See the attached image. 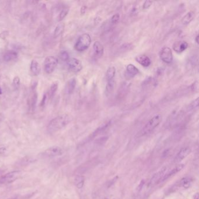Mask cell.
I'll use <instances>...</instances> for the list:
<instances>
[{"instance_id": "1", "label": "cell", "mask_w": 199, "mask_h": 199, "mask_svg": "<svg viewBox=\"0 0 199 199\" xmlns=\"http://www.w3.org/2000/svg\"><path fill=\"white\" fill-rule=\"evenodd\" d=\"M72 120L71 117L68 114H63L52 119L47 126V131L53 134L66 127Z\"/></svg>"}, {"instance_id": "2", "label": "cell", "mask_w": 199, "mask_h": 199, "mask_svg": "<svg viewBox=\"0 0 199 199\" xmlns=\"http://www.w3.org/2000/svg\"><path fill=\"white\" fill-rule=\"evenodd\" d=\"M162 121V116L160 114H156L151 118L141 131L142 136H146L152 132L159 125Z\"/></svg>"}, {"instance_id": "3", "label": "cell", "mask_w": 199, "mask_h": 199, "mask_svg": "<svg viewBox=\"0 0 199 199\" xmlns=\"http://www.w3.org/2000/svg\"><path fill=\"white\" fill-rule=\"evenodd\" d=\"M91 43V37L88 34H84L78 37L74 48L78 52H82L87 50Z\"/></svg>"}, {"instance_id": "4", "label": "cell", "mask_w": 199, "mask_h": 199, "mask_svg": "<svg viewBox=\"0 0 199 199\" xmlns=\"http://www.w3.org/2000/svg\"><path fill=\"white\" fill-rule=\"evenodd\" d=\"M22 173L19 171H14L6 173L0 177L1 185H8L16 181L20 178Z\"/></svg>"}, {"instance_id": "5", "label": "cell", "mask_w": 199, "mask_h": 199, "mask_svg": "<svg viewBox=\"0 0 199 199\" xmlns=\"http://www.w3.org/2000/svg\"><path fill=\"white\" fill-rule=\"evenodd\" d=\"M58 64V60L53 56H49L46 58L44 62V69L47 74H52Z\"/></svg>"}, {"instance_id": "6", "label": "cell", "mask_w": 199, "mask_h": 199, "mask_svg": "<svg viewBox=\"0 0 199 199\" xmlns=\"http://www.w3.org/2000/svg\"><path fill=\"white\" fill-rule=\"evenodd\" d=\"M159 57L161 60L165 63H171L173 59L172 50L169 47H164L159 52Z\"/></svg>"}, {"instance_id": "7", "label": "cell", "mask_w": 199, "mask_h": 199, "mask_svg": "<svg viewBox=\"0 0 199 199\" xmlns=\"http://www.w3.org/2000/svg\"><path fill=\"white\" fill-rule=\"evenodd\" d=\"M64 153V151L59 146H53L46 149L43 153V155L47 158H54L61 156Z\"/></svg>"}, {"instance_id": "8", "label": "cell", "mask_w": 199, "mask_h": 199, "mask_svg": "<svg viewBox=\"0 0 199 199\" xmlns=\"http://www.w3.org/2000/svg\"><path fill=\"white\" fill-rule=\"evenodd\" d=\"M69 69L73 72H78L82 69L81 61L76 58H69L67 61Z\"/></svg>"}, {"instance_id": "9", "label": "cell", "mask_w": 199, "mask_h": 199, "mask_svg": "<svg viewBox=\"0 0 199 199\" xmlns=\"http://www.w3.org/2000/svg\"><path fill=\"white\" fill-rule=\"evenodd\" d=\"M194 179L191 177H185L180 179L175 185L176 188L179 189H189L193 185Z\"/></svg>"}, {"instance_id": "10", "label": "cell", "mask_w": 199, "mask_h": 199, "mask_svg": "<svg viewBox=\"0 0 199 199\" xmlns=\"http://www.w3.org/2000/svg\"><path fill=\"white\" fill-rule=\"evenodd\" d=\"M184 166H185L183 164H178L176 166L173 167V168H172L171 169L168 170V169H167L166 172L165 173L164 175L161 180V182L166 181L171 177L173 176V175H175V174L181 171L183 169Z\"/></svg>"}, {"instance_id": "11", "label": "cell", "mask_w": 199, "mask_h": 199, "mask_svg": "<svg viewBox=\"0 0 199 199\" xmlns=\"http://www.w3.org/2000/svg\"><path fill=\"white\" fill-rule=\"evenodd\" d=\"M191 152V149L190 148L188 147L182 148L175 156L174 159V162L176 163L181 162L182 160H183L189 156Z\"/></svg>"}, {"instance_id": "12", "label": "cell", "mask_w": 199, "mask_h": 199, "mask_svg": "<svg viewBox=\"0 0 199 199\" xmlns=\"http://www.w3.org/2000/svg\"><path fill=\"white\" fill-rule=\"evenodd\" d=\"M166 170H167V168L165 167L161 170H160L159 172L154 174L153 175V176L152 177L151 179L150 180V182L149 183V185L152 186L154 185H156V184H158V183L161 182V180L164 175L165 173L166 172Z\"/></svg>"}, {"instance_id": "13", "label": "cell", "mask_w": 199, "mask_h": 199, "mask_svg": "<svg viewBox=\"0 0 199 199\" xmlns=\"http://www.w3.org/2000/svg\"><path fill=\"white\" fill-rule=\"evenodd\" d=\"M139 70L135 66L132 64H129L126 67V77L127 79L134 78L137 74H138Z\"/></svg>"}, {"instance_id": "14", "label": "cell", "mask_w": 199, "mask_h": 199, "mask_svg": "<svg viewBox=\"0 0 199 199\" xmlns=\"http://www.w3.org/2000/svg\"><path fill=\"white\" fill-rule=\"evenodd\" d=\"M93 49L94 55L96 58L99 59L102 57L104 53V47L102 44L99 41H96L93 44Z\"/></svg>"}, {"instance_id": "15", "label": "cell", "mask_w": 199, "mask_h": 199, "mask_svg": "<svg viewBox=\"0 0 199 199\" xmlns=\"http://www.w3.org/2000/svg\"><path fill=\"white\" fill-rule=\"evenodd\" d=\"M188 46L189 44L186 41H178L173 44V49L178 53H181L188 49Z\"/></svg>"}, {"instance_id": "16", "label": "cell", "mask_w": 199, "mask_h": 199, "mask_svg": "<svg viewBox=\"0 0 199 199\" xmlns=\"http://www.w3.org/2000/svg\"><path fill=\"white\" fill-rule=\"evenodd\" d=\"M136 61L144 67H148L151 64V60L146 55H139L136 57Z\"/></svg>"}, {"instance_id": "17", "label": "cell", "mask_w": 199, "mask_h": 199, "mask_svg": "<svg viewBox=\"0 0 199 199\" xmlns=\"http://www.w3.org/2000/svg\"><path fill=\"white\" fill-rule=\"evenodd\" d=\"M30 69L32 72V74L35 75L37 76L40 72V66L39 63L35 60H33L31 61L30 66Z\"/></svg>"}, {"instance_id": "18", "label": "cell", "mask_w": 199, "mask_h": 199, "mask_svg": "<svg viewBox=\"0 0 199 199\" xmlns=\"http://www.w3.org/2000/svg\"><path fill=\"white\" fill-rule=\"evenodd\" d=\"M77 81L75 78H71L66 85V92L67 94H72L76 87Z\"/></svg>"}, {"instance_id": "19", "label": "cell", "mask_w": 199, "mask_h": 199, "mask_svg": "<svg viewBox=\"0 0 199 199\" xmlns=\"http://www.w3.org/2000/svg\"><path fill=\"white\" fill-rule=\"evenodd\" d=\"M18 57V53L15 51L11 50L8 51L5 53L3 56L4 60L6 62H9L10 61L14 60Z\"/></svg>"}, {"instance_id": "20", "label": "cell", "mask_w": 199, "mask_h": 199, "mask_svg": "<svg viewBox=\"0 0 199 199\" xmlns=\"http://www.w3.org/2000/svg\"><path fill=\"white\" fill-rule=\"evenodd\" d=\"M114 88V79L107 81V84L105 89V94L107 96L111 95Z\"/></svg>"}, {"instance_id": "21", "label": "cell", "mask_w": 199, "mask_h": 199, "mask_svg": "<svg viewBox=\"0 0 199 199\" xmlns=\"http://www.w3.org/2000/svg\"><path fill=\"white\" fill-rule=\"evenodd\" d=\"M64 28H65V25L64 23L61 22L54 29L53 37L54 38H57L62 35L64 31Z\"/></svg>"}, {"instance_id": "22", "label": "cell", "mask_w": 199, "mask_h": 199, "mask_svg": "<svg viewBox=\"0 0 199 199\" xmlns=\"http://www.w3.org/2000/svg\"><path fill=\"white\" fill-rule=\"evenodd\" d=\"M116 75V69L113 66L109 67L106 72V78L108 81L114 79Z\"/></svg>"}, {"instance_id": "23", "label": "cell", "mask_w": 199, "mask_h": 199, "mask_svg": "<svg viewBox=\"0 0 199 199\" xmlns=\"http://www.w3.org/2000/svg\"><path fill=\"white\" fill-rule=\"evenodd\" d=\"M194 17V12L191 11L189 12L182 18V23L184 25H188L193 21Z\"/></svg>"}, {"instance_id": "24", "label": "cell", "mask_w": 199, "mask_h": 199, "mask_svg": "<svg viewBox=\"0 0 199 199\" xmlns=\"http://www.w3.org/2000/svg\"><path fill=\"white\" fill-rule=\"evenodd\" d=\"M85 183V179L84 176H77L75 179V185L78 189H81L84 186Z\"/></svg>"}, {"instance_id": "25", "label": "cell", "mask_w": 199, "mask_h": 199, "mask_svg": "<svg viewBox=\"0 0 199 199\" xmlns=\"http://www.w3.org/2000/svg\"><path fill=\"white\" fill-rule=\"evenodd\" d=\"M57 89H58V84L57 82L53 83L50 88V89L49 91V96L50 98H52L54 96L56 91H57Z\"/></svg>"}, {"instance_id": "26", "label": "cell", "mask_w": 199, "mask_h": 199, "mask_svg": "<svg viewBox=\"0 0 199 199\" xmlns=\"http://www.w3.org/2000/svg\"><path fill=\"white\" fill-rule=\"evenodd\" d=\"M68 12H69V9H63L60 13L59 15V18H58V20L59 21H62L63 19H64L66 17L67 15L68 14Z\"/></svg>"}, {"instance_id": "27", "label": "cell", "mask_w": 199, "mask_h": 199, "mask_svg": "<svg viewBox=\"0 0 199 199\" xmlns=\"http://www.w3.org/2000/svg\"><path fill=\"white\" fill-rule=\"evenodd\" d=\"M133 48V45L131 43H125L120 46V49L122 52L130 50Z\"/></svg>"}, {"instance_id": "28", "label": "cell", "mask_w": 199, "mask_h": 199, "mask_svg": "<svg viewBox=\"0 0 199 199\" xmlns=\"http://www.w3.org/2000/svg\"><path fill=\"white\" fill-rule=\"evenodd\" d=\"M60 58L62 60L67 62L69 59V54L66 51H62L60 53Z\"/></svg>"}, {"instance_id": "29", "label": "cell", "mask_w": 199, "mask_h": 199, "mask_svg": "<svg viewBox=\"0 0 199 199\" xmlns=\"http://www.w3.org/2000/svg\"><path fill=\"white\" fill-rule=\"evenodd\" d=\"M37 95L36 93H35L34 95L32 96V98L31 100V106L33 110H34L37 103Z\"/></svg>"}, {"instance_id": "30", "label": "cell", "mask_w": 199, "mask_h": 199, "mask_svg": "<svg viewBox=\"0 0 199 199\" xmlns=\"http://www.w3.org/2000/svg\"><path fill=\"white\" fill-rule=\"evenodd\" d=\"M198 100H199V99H198V98H197L196 99L194 100L191 103V104L189 105V110H193L195 108L198 107Z\"/></svg>"}, {"instance_id": "31", "label": "cell", "mask_w": 199, "mask_h": 199, "mask_svg": "<svg viewBox=\"0 0 199 199\" xmlns=\"http://www.w3.org/2000/svg\"><path fill=\"white\" fill-rule=\"evenodd\" d=\"M120 19V15L119 14H116L113 15L112 17L111 18V23L113 24H115L117 23Z\"/></svg>"}, {"instance_id": "32", "label": "cell", "mask_w": 199, "mask_h": 199, "mask_svg": "<svg viewBox=\"0 0 199 199\" xmlns=\"http://www.w3.org/2000/svg\"><path fill=\"white\" fill-rule=\"evenodd\" d=\"M152 3H153V2L152 1H149V0H147V1H144V4L143 5V8L144 9H147L151 6Z\"/></svg>"}, {"instance_id": "33", "label": "cell", "mask_w": 199, "mask_h": 199, "mask_svg": "<svg viewBox=\"0 0 199 199\" xmlns=\"http://www.w3.org/2000/svg\"><path fill=\"white\" fill-rule=\"evenodd\" d=\"M198 82L197 81H195L194 82H193L191 86V91H193V92H196L198 90Z\"/></svg>"}, {"instance_id": "34", "label": "cell", "mask_w": 199, "mask_h": 199, "mask_svg": "<svg viewBox=\"0 0 199 199\" xmlns=\"http://www.w3.org/2000/svg\"><path fill=\"white\" fill-rule=\"evenodd\" d=\"M13 83L15 86L18 87L20 84V78H19L18 77H15V78H14Z\"/></svg>"}, {"instance_id": "35", "label": "cell", "mask_w": 199, "mask_h": 199, "mask_svg": "<svg viewBox=\"0 0 199 199\" xmlns=\"http://www.w3.org/2000/svg\"><path fill=\"white\" fill-rule=\"evenodd\" d=\"M7 152V148L6 147H0V155H3Z\"/></svg>"}, {"instance_id": "36", "label": "cell", "mask_w": 199, "mask_h": 199, "mask_svg": "<svg viewBox=\"0 0 199 199\" xmlns=\"http://www.w3.org/2000/svg\"><path fill=\"white\" fill-rule=\"evenodd\" d=\"M87 7L86 6H82L81 8V14L82 15H84L85 12H86V11H87Z\"/></svg>"}, {"instance_id": "37", "label": "cell", "mask_w": 199, "mask_h": 199, "mask_svg": "<svg viewBox=\"0 0 199 199\" xmlns=\"http://www.w3.org/2000/svg\"><path fill=\"white\" fill-rule=\"evenodd\" d=\"M193 199H199V193H196L193 195Z\"/></svg>"}, {"instance_id": "38", "label": "cell", "mask_w": 199, "mask_h": 199, "mask_svg": "<svg viewBox=\"0 0 199 199\" xmlns=\"http://www.w3.org/2000/svg\"><path fill=\"white\" fill-rule=\"evenodd\" d=\"M46 99V96L44 95L43 98V99L42 100V102H41V105H43L44 103H45V101Z\"/></svg>"}, {"instance_id": "39", "label": "cell", "mask_w": 199, "mask_h": 199, "mask_svg": "<svg viewBox=\"0 0 199 199\" xmlns=\"http://www.w3.org/2000/svg\"><path fill=\"white\" fill-rule=\"evenodd\" d=\"M198 39H199V35H197L196 36V37H195V41H196V42L197 44L199 43Z\"/></svg>"}, {"instance_id": "40", "label": "cell", "mask_w": 199, "mask_h": 199, "mask_svg": "<svg viewBox=\"0 0 199 199\" xmlns=\"http://www.w3.org/2000/svg\"><path fill=\"white\" fill-rule=\"evenodd\" d=\"M2 94V89H1V88L0 87V95Z\"/></svg>"}]
</instances>
